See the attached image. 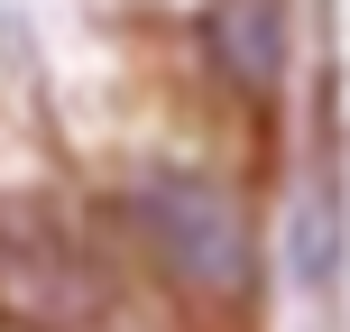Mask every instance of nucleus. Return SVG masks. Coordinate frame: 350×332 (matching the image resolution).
Returning a JSON list of instances; mask_svg holds the SVG:
<instances>
[{
  "label": "nucleus",
  "instance_id": "f257e3e1",
  "mask_svg": "<svg viewBox=\"0 0 350 332\" xmlns=\"http://www.w3.org/2000/svg\"><path fill=\"white\" fill-rule=\"evenodd\" d=\"M120 222L148 249V268L166 277V296H185L193 314L240 323L258 305V231L249 203L203 166H148L120 185Z\"/></svg>",
  "mask_w": 350,
  "mask_h": 332
},
{
  "label": "nucleus",
  "instance_id": "f03ea898",
  "mask_svg": "<svg viewBox=\"0 0 350 332\" xmlns=\"http://www.w3.org/2000/svg\"><path fill=\"white\" fill-rule=\"evenodd\" d=\"M102 268L55 222V203H0V323L18 332H92L102 323Z\"/></svg>",
  "mask_w": 350,
  "mask_h": 332
},
{
  "label": "nucleus",
  "instance_id": "7ed1b4c3",
  "mask_svg": "<svg viewBox=\"0 0 350 332\" xmlns=\"http://www.w3.org/2000/svg\"><path fill=\"white\" fill-rule=\"evenodd\" d=\"M203 55L230 92H277L286 74V0H203Z\"/></svg>",
  "mask_w": 350,
  "mask_h": 332
}]
</instances>
